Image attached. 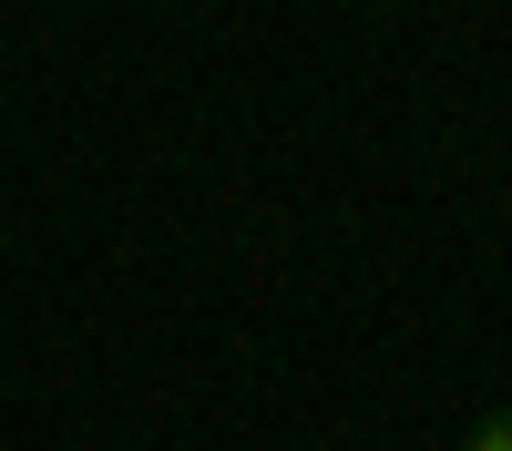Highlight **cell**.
I'll return each mask as SVG.
<instances>
[{"label": "cell", "instance_id": "cell-1", "mask_svg": "<svg viewBox=\"0 0 512 451\" xmlns=\"http://www.w3.org/2000/svg\"><path fill=\"white\" fill-rule=\"evenodd\" d=\"M461 451H512V410H492V421H472V441Z\"/></svg>", "mask_w": 512, "mask_h": 451}]
</instances>
